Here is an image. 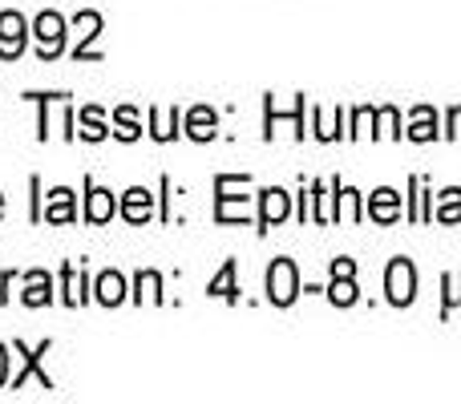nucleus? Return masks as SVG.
I'll return each instance as SVG.
<instances>
[{
  "instance_id": "1",
  "label": "nucleus",
  "mask_w": 461,
  "mask_h": 404,
  "mask_svg": "<svg viewBox=\"0 0 461 404\" xmlns=\"http://www.w3.org/2000/svg\"><path fill=\"white\" fill-rule=\"evenodd\" d=\"M247 175H219L215 178V222H247L251 219V202L247 194H235L239 186H247Z\"/></svg>"
},
{
  "instance_id": "2",
  "label": "nucleus",
  "mask_w": 461,
  "mask_h": 404,
  "mask_svg": "<svg viewBox=\"0 0 461 404\" xmlns=\"http://www.w3.org/2000/svg\"><path fill=\"white\" fill-rule=\"evenodd\" d=\"M263 287H267V300L276 303V308H292L295 300H300V271H295L292 259H284L279 255L276 263L267 267V279H263Z\"/></svg>"
},
{
  "instance_id": "3",
  "label": "nucleus",
  "mask_w": 461,
  "mask_h": 404,
  "mask_svg": "<svg viewBox=\"0 0 461 404\" xmlns=\"http://www.w3.org/2000/svg\"><path fill=\"white\" fill-rule=\"evenodd\" d=\"M384 300H389L393 308H409V303L417 300V267L405 255H397V259L384 267Z\"/></svg>"
},
{
  "instance_id": "4",
  "label": "nucleus",
  "mask_w": 461,
  "mask_h": 404,
  "mask_svg": "<svg viewBox=\"0 0 461 404\" xmlns=\"http://www.w3.org/2000/svg\"><path fill=\"white\" fill-rule=\"evenodd\" d=\"M49 348H53V340H41L37 348H29V344L16 340V344H13V352L21 356V368H16V373L8 376V389H24V381H29V376H37L41 389H53V376H49L45 368H41V360H45V352H49Z\"/></svg>"
},
{
  "instance_id": "5",
  "label": "nucleus",
  "mask_w": 461,
  "mask_h": 404,
  "mask_svg": "<svg viewBox=\"0 0 461 404\" xmlns=\"http://www.w3.org/2000/svg\"><path fill=\"white\" fill-rule=\"evenodd\" d=\"M32 37H37V57L41 61H53L65 53V16L45 8V13L32 21Z\"/></svg>"
},
{
  "instance_id": "6",
  "label": "nucleus",
  "mask_w": 461,
  "mask_h": 404,
  "mask_svg": "<svg viewBox=\"0 0 461 404\" xmlns=\"http://www.w3.org/2000/svg\"><path fill=\"white\" fill-rule=\"evenodd\" d=\"M29 32H32V24L24 21L16 8H5V13H0V57L16 61V57L24 53V45H29Z\"/></svg>"
},
{
  "instance_id": "7",
  "label": "nucleus",
  "mask_w": 461,
  "mask_h": 404,
  "mask_svg": "<svg viewBox=\"0 0 461 404\" xmlns=\"http://www.w3.org/2000/svg\"><path fill=\"white\" fill-rule=\"evenodd\" d=\"M287 214H292V194L279 191V186L259 191V235H267L271 227H279Z\"/></svg>"
},
{
  "instance_id": "8",
  "label": "nucleus",
  "mask_w": 461,
  "mask_h": 404,
  "mask_svg": "<svg viewBox=\"0 0 461 404\" xmlns=\"http://www.w3.org/2000/svg\"><path fill=\"white\" fill-rule=\"evenodd\" d=\"M77 219V194L69 186H53L45 194V206H41V222H53V227H65V222Z\"/></svg>"
},
{
  "instance_id": "9",
  "label": "nucleus",
  "mask_w": 461,
  "mask_h": 404,
  "mask_svg": "<svg viewBox=\"0 0 461 404\" xmlns=\"http://www.w3.org/2000/svg\"><path fill=\"white\" fill-rule=\"evenodd\" d=\"M102 24L105 21H102V13H97V8H81V13L73 16V29L81 32V45L73 49V57H77V61H86V57H89V61H102V53H97V49H89L97 40V32H102Z\"/></svg>"
},
{
  "instance_id": "10",
  "label": "nucleus",
  "mask_w": 461,
  "mask_h": 404,
  "mask_svg": "<svg viewBox=\"0 0 461 404\" xmlns=\"http://www.w3.org/2000/svg\"><path fill=\"white\" fill-rule=\"evenodd\" d=\"M113 214H118V199H113V191H105V186H97L94 178H86V219L89 222H110Z\"/></svg>"
},
{
  "instance_id": "11",
  "label": "nucleus",
  "mask_w": 461,
  "mask_h": 404,
  "mask_svg": "<svg viewBox=\"0 0 461 404\" xmlns=\"http://www.w3.org/2000/svg\"><path fill=\"white\" fill-rule=\"evenodd\" d=\"M89 275L86 267H77V263H65L61 267V303L65 308H81V303L89 300Z\"/></svg>"
},
{
  "instance_id": "12",
  "label": "nucleus",
  "mask_w": 461,
  "mask_h": 404,
  "mask_svg": "<svg viewBox=\"0 0 461 404\" xmlns=\"http://www.w3.org/2000/svg\"><path fill=\"white\" fill-rule=\"evenodd\" d=\"M94 300L102 303V308H118V303L130 300V283L122 271H102V275L94 279Z\"/></svg>"
},
{
  "instance_id": "13",
  "label": "nucleus",
  "mask_w": 461,
  "mask_h": 404,
  "mask_svg": "<svg viewBox=\"0 0 461 404\" xmlns=\"http://www.w3.org/2000/svg\"><path fill=\"white\" fill-rule=\"evenodd\" d=\"M118 214L126 222H150V214H154V194L146 191V186H130L126 194H122V202H118Z\"/></svg>"
},
{
  "instance_id": "14",
  "label": "nucleus",
  "mask_w": 461,
  "mask_h": 404,
  "mask_svg": "<svg viewBox=\"0 0 461 404\" xmlns=\"http://www.w3.org/2000/svg\"><path fill=\"white\" fill-rule=\"evenodd\" d=\"M368 219L381 222V227H389V222L401 219V194L393 191V186H381V191L368 194Z\"/></svg>"
},
{
  "instance_id": "15",
  "label": "nucleus",
  "mask_w": 461,
  "mask_h": 404,
  "mask_svg": "<svg viewBox=\"0 0 461 404\" xmlns=\"http://www.w3.org/2000/svg\"><path fill=\"white\" fill-rule=\"evenodd\" d=\"M21 303L24 308H49V303H53V275H49V271H29V275H24Z\"/></svg>"
},
{
  "instance_id": "16",
  "label": "nucleus",
  "mask_w": 461,
  "mask_h": 404,
  "mask_svg": "<svg viewBox=\"0 0 461 404\" xmlns=\"http://www.w3.org/2000/svg\"><path fill=\"white\" fill-rule=\"evenodd\" d=\"M186 138L191 142H211V138L219 134V113L211 110V105H194L191 113H186Z\"/></svg>"
},
{
  "instance_id": "17",
  "label": "nucleus",
  "mask_w": 461,
  "mask_h": 404,
  "mask_svg": "<svg viewBox=\"0 0 461 404\" xmlns=\"http://www.w3.org/2000/svg\"><path fill=\"white\" fill-rule=\"evenodd\" d=\"M441 130H438V110L433 105H417L409 113V142H438Z\"/></svg>"
},
{
  "instance_id": "18",
  "label": "nucleus",
  "mask_w": 461,
  "mask_h": 404,
  "mask_svg": "<svg viewBox=\"0 0 461 404\" xmlns=\"http://www.w3.org/2000/svg\"><path fill=\"white\" fill-rule=\"evenodd\" d=\"M183 134V110H150V138L154 142H175Z\"/></svg>"
},
{
  "instance_id": "19",
  "label": "nucleus",
  "mask_w": 461,
  "mask_h": 404,
  "mask_svg": "<svg viewBox=\"0 0 461 404\" xmlns=\"http://www.w3.org/2000/svg\"><path fill=\"white\" fill-rule=\"evenodd\" d=\"M235 275H239V263H235V259H227L223 267H219V275L207 283V295H211V300L239 303V283H235Z\"/></svg>"
},
{
  "instance_id": "20",
  "label": "nucleus",
  "mask_w": 461,
  "mask_h": 404,
  "mask_svg": "<svg viewBox=\"0 0 461 404\" xmlns=\"http://www.w3.org/2000/svg\"><path fill=\"white\" fill-rule=\"evenodd\" d=\"M77 138H86V142H105V138L113 134L110 126H105V113L97 110V105H86V110H77Z\"/></svg>"
},
{
  "instance_id": "21",
  "label": "nucleus",
  "mask_w": 461,
  "mask_h": 404,
  "mask_svg": "<svg viewBox=\"0 0 461 404\" xmlns=\"http://www.w3.org/2000/svg\"><path fill=\"white\" fill-rule=\"evenodd\" d=\"M365 219V206H360V191L352 186H336V222H360Z\"/></svg>"
},
{
  "instance_id": "22",
  "label": "nucleus",
  "mask_w": 461,
  "mask_h": 404,
  "mask_svg": "<svg viewBox=\"0 0 461 404\" xmlns=\"http://www.w3.org/2000/svg\"><path fill=\"white\" fill-rule=\"evenodd\" d=\"M113 134H118L122 142H138V138H142V118H138L134 105H118V110H113Z\"/></svg>"
},
{
  "instance_id": "23",
  "label": "nucleus",
  "mask_w": 461,
  "mask_h": 404,
  "mask_svg": "<svg viewBox=\"0 0 461 404\" xmlns=\"http://www.w3.org/2000/svg\"><path fill=\"white\" fill-rule=\"evenodd\" d=\"M328 300L336 303V308H352V303L360 300V287H357V275H332V283L324 287Z\"/></svg>"
},
{
  "instance_id": "24",
  "label": "nucleus",
  "mask_w": 461,
  "mask_h": 404,
  "mask_svg": "<svg viewBox=\"0 0 461 404\" xmlns=\"http://www.w3.org/2000/svg\"><path fill=\"white\" fill-rule=\"evenodd\" d=\"M146 300L167 303V295H162V275H158V271H138V279H134V303H146Z\"/></svg>"
},
{
  "instance_id": "25",
  "label": "nucleus",
  "mask_w": 461,
  "mask_h": 404,
  "mask_svg": "<svg viewBox=\"0 0 461 404\" xmlns=\"http://www.w3.org/2000/svg\"><path fill=\"white\" fill-rule=\"evenodd\" d=\"M433 219H438V222H461V191H457V186L441 191V199H438V211H433Z\"/></svg>"
},
{
  "instance_id": "26",
  "label": "nucleus",
  "mask_w": 461,
  "mask_h": 404,
  "mask_svg": "<svg viewBox=\"0 0 461 404\" xmlns=\"http://www.w3.org/2000/svg\"><path fill=\"white\" fill-rule=\"evenodd\" d=\"M376 121H381V130H376L381 138H393V142L405 138V130H401V113L393 110V105H381V110H376Z\"/></svg>"
},
{
  "instance_id": "27",
  "label": "nucleus",
  "mask_w": 461,
  "mask_h": 404,
  "mask_svg": "<svg viewBox=\"0 0 461 404\" xmlns=\"http://www.w3.org/2000/svg\"><path fill=\"white\" fill-rule=\"evenodd\" d=\"M376 121V105H357L352 110V130H348V138H365V134H373V126Z\"/></svg>"
},
{
  "instance_id": "28",
  "label": "nucleus",
  "mask_w": 461,
  "mask_h": 404,
  "mask_svg": "<svg viewBox=\"0 0 461 404\" xmlns=\"http://www.w3.org/2000/svg\"><path fill=\"white\" fill-rule=\"evenodd\" d=\"M441 287H446V300H441V316H449L454 308H461V271L441 279Z\"/></svg>"
},
{
  "instance_id": "29",
  "label": "nucleus",
  "mask_w": 461,
  "mask_h": 404,
  "mask_svg": "<svg viewBox=\"0 0 461 404\" xmlns=\"http://www.w3.org/2000/svg\"><path fill=\"white\" fill-rule=\"evenodd\" d=\"M29 97L41 105V118H37V138H41V142H49V102H57V97H65V94H29Z\"/></svg>"
},
{
  "instance_id": "30",
  "label": "nucleus",
  "mask_w": 461,
  "mask_h": 404,
  "mask_svg": "<svg viewBox=\"0 0 461 404\" xmlns=\"http://www.w3.org/2000/svg\"><path fill=\"white\" fill-rule=\"evenodd\" d=\"M446 138H449V142H457V138H461V105H449V113H446Z\"/></svg>"
},
{
  "instance_id": "31",
  "label": "nucleus",
  "mask_w": 461,
  "mask_h": 404,
  "mask_svg": "<svg viewBox=\"0 0 461 404\" xmlns=\"http://www.w3.org/2000/svg\"><path fill=\"white\" fill-rule=\"evenodd\" d=\"M5 384H8V348L0 344V389H5Z\"/></svg>"
},
{
  "instance_id": "32",
  "label": "nucleus",
  "mask_w": 461,
  "mask_h": 404,
  "mask_svg": "<svg viewBox=\"0 0 461 404\" xmlns=\"http://www.w3.org/2000/svg\"><path fill=\"white\" fill-rule=\"evenodd\" d=\"M8 287H13V271H0V303L8 300Z\"/></svg>"
},
{
  "instance_id": "33",
  "label": "nucleus",
  "mask_w": 461,
  "mask_h": 404,
  "mask_svg": "<svg viewBox=\"0 0 461 404\" xmlns=\"http://www.w3.org/2000/svg\"><path fill=\"white\" fill-rule=\"evenodd\" d=\"M0 214H5V194H0Z\"/></svg>"
}]
</instances>
